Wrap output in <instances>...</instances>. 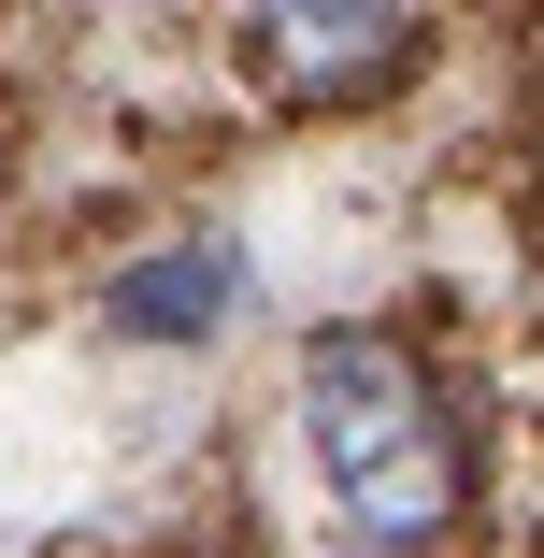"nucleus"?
Listing matches in <instances>:
<instances>
[{
    "label": "nucleus",
    "instance_id": "f257e3e1",
    "mask_svg": "<svg viewBox=\"0 0 544 558\" xmlns=\"http://www.w3.org/2000/svg\"><path fill=\"white\" fill-rule=\"evenodd\" d=\"M301 444H315L330 515L373 558L459 544V515H473V429H459L445 373H430L401 329H315V359H301Z\"/></svg>",
    "mask_w": 544,
    "mask_h": 558
},
{
    "label": "nucleus",
    "instance_id": "f03ea898",
    "mask_svg": "<svg viewBox=\"0 0 544 558\" xmlns=\"http://www.w3.org/2000/svg\"><path fill=\"white\" fill-rule=\"evenodd\" d=\"M244 58H258L273 100L344 116V100L401 86V58H415V0H244Z\"/></svg>",
    "mask_w": 544,
    "mask_h": 558
},
{
    "label": "nucleus",
    "instance_id": "7ed1b4c3",
    "mask_svg": "<svg viewBox=\"0 0 544 558\" xmlns=\"http://www.w3.org/2000/svg\"><path fill=\"white\" fill-rule=\"evenodd\" d=\"M230 301H244V258H230V244H158V258L116 272V301H100V315L144 329V344H201Z\"/></svg>",
    "mask_w": 544,
    "mask_h": 558
}]
</instances>
